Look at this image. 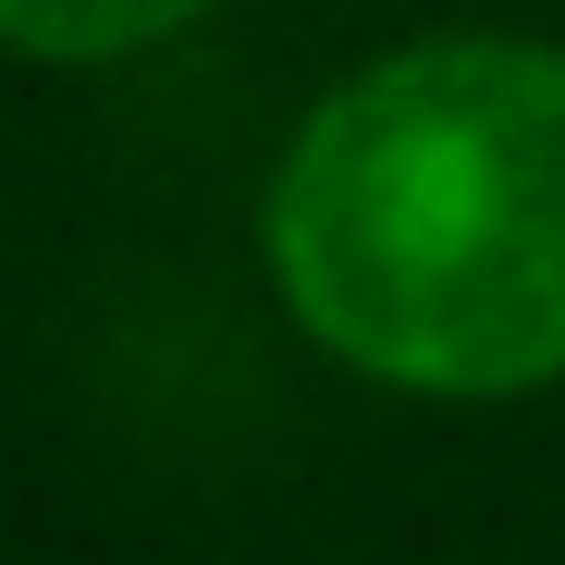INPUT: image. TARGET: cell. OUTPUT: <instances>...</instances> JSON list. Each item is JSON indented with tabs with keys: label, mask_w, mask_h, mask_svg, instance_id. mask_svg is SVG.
<instances>
[{
	"label": "cell",
	"mask_w": 565,
	"mask_h": 565,
	"mask_svg": "<svg viewBox=\"0 0 565 565\" xmlns=\"http://www.w3.org/2000/svg\"><path fill=\"white\" fill-rule=\"evenodd\" d=\"M270 282L394 394L565 382V50L418 38L344 74L270 172Z\"/></svg>",
	"instance_id": "obj_1"
},
{
	"label": "cell",
	"mask_w": 565,
	"mask_h": 565,
	"mask_svg": "<svg viewBox=\"0 0 565 565\" xmlns=\"http://www.w3.org/2000/svg\"><path fill=\"white\" fill-rule=\"evenodd\" d=\"M210 0H0V50L25 62H124L172 25H198Z\"/></svg>",
	"instance_id": "obj_2"
}]
</instances>
